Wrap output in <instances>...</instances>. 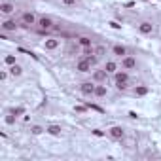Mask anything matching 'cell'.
<instances>
[{
  "mask_svg": "<svg viewBox=\"0 0 161 161\" xmlns=\"http://www.w3.org/2000/svg\"><path fill=\"white\" fill-rule=\"evenodd\" d=\"M95 87H97V83L95 82H83V83H80V93L83 97H93L95 95Z\"/></svg>",
  "mask_w": 161,
  "mask_h": 161,
  "instance_id": "1",
  "label": "cell"
},
{
  "mask_svg": "<svg viewBox=\"0 0 161 161\" xmlns=\"http://www.w3.org/2000/svg\"><path fill=\"white\" fill-rule=\"evenodd\" d=\"M36 25H38L40 32H46V30H51L55 23H53V19H51V17H46V15H44V17H40V19H38V23H36Z\"/></svg>",
  "mask_w": 161,
  "mask_h": 161,
  "instance_id": "2",
  "label": "cell"
},
{
  "mask_svg": "<svg viewBox=\"0 0 161 161\" xmlns=\"http://www.w3.org/2000/svg\"><path fill=\"white\" fill-rule=\"evenodd\" d=\"M36 23H38V19H36V15L32 12H25L21 15V25L23 27H32V25H36Z\"/></svg>",
  "mask_w": 161,
  "mask_h": 161,
  "instance_id": "3",
  "label": "cell"
},
{
  "mask_svg": "<svg viewBox=\"0 0 161 161\" xmlns=\"http://www.w3.org/2000/svg\"><path fill=\"white\" fill-rule=\"evenodd\" d=\"M108 137L114 138V140H121L125 137V131L121 129L120 125H114V127H110V129H108Z\"/></svg>",
  "mask_w": 161,
  "mask_h": 161,
  "instance_id": "4",
  "label": "cell"
},
{
  "mask_svg": "<svg viewBox=\"0 0 161 161\" xmlns=\"http://www.w3.org/2000/svg\"><path fill=\"white\" fill-rule=\"evenodd\" d=\"M106 76H108V72H106L104 68H97V70H93L91 80L95 82V83H104V82H106Z\"/></svg>",
  "mask_w": 161,
  "mask_h": 161,
  "instance_id": "5",
  "label": "cell"
},
{
  "mask_svg": "<svg viewBox=\"0 0 161 161\" xmlns=\"http://www.w3.org/2000/svg\"><path fill=\"white\" fill-rule=\"evenodd\" d=\"M91 61H89V59L87 57H82L80 59V61L78 63H76V70H78V72H91Z\"/></svg>",
  "mask_w": 161,
  "mask_h": 161,
  "instance_id": "6",
  "label": "cell"
},
{
  "mask_svg": "<svg viewBox=\"0 0 161 161\" xmlns=\"http://www.w3.org/2000/svg\"><path fill=\"white\" fill-rule=\"evenodd\" d=\"M121 68H125V70H133V68H137V59L131 57V55L121 57Z\"/></svg>",
  "mask_w": 161,
  "mask_h": 161,
  "instance_id": "7",
  "label": "cell"
},
{
  "mask_svg": "<svg viewBox=\"0 0 161 161\" xmlns=\"http://www.w3.org/2000/svg\"><path fill=\"white\" fill-rule=\"evenodd\" d=\"M0 29H2V32H15L19 29V25L15 23L13 19H4L2 25H0Z\"/></svg>",
  "mask_w": 161,
  "mask_h": 161,
  "instance_id": "8",
  "label": "cell"
},
{
  "mask_svg": "<svg viewBox=\"0 0 161 161\" xmlns=\"http://www.w3.org/2000/svg\"><path fill=\"white\" fill-rule=\"evenodd\" d=\"M15 12V4L12 2H0V13L2 15H12Z\"/></svg>",
  "mask_w": 161,
  "mask_h": 161,
  "instance_id": "9",
  "label": "cell"
},
{
  "mask_svg": "<svg viewBox=\"0 0 161 161\" xmlns=\"http://www.w3.org/2000/svg\"><path fill=\"white\" fill-rule=\"evenodd\" d=\"M138 32L140 34H152V32H154V25L148 23V21H142L138 25Z\"/></svg>",
  "mask_w": 161,
  "mask_h": 161,
  "instance_id": "10",
  "label": "cell"
},
{
  "mask_svg": "<svg viewBox=\"0 0 161 161\" xmlns=\"http://www.w3.org/2000/svg\"><path fill=\"white\" fill-rule=\"evenodd\" d=\"M8 72H10V76H13V78H19V76L23 74V66L15 63V65H12L10 68H8Z\"/></svg>",
  "mask_w": 161,
  "mask_h": 161,
  "instance_id": "11",
  "label": "cell"
},
{
  "mask_svg": "<svg viewBox=\"0 0 161 161\" xmlns=\"http://www.w3.org/2000/svg\"><path fill=\"white\" fill-rule=\"evenodd\" d=\"M59 47V40L57 38H49L44 42V49H47V51H53V49Z\"/></svg>",
  "mask_w": 161,
  "mask_h": 161,
  "instance_id": "12",
  "label": "cell"
},
{
  "mask_svg": "<svg viewBox=\"0 0 161 161\" xmlns=\"http://www.w3.org/2000/svg\"><path fill=\"white\" fill-rule=\"evenodd\" d=\"M114 78H116V82H127V80H129V72H127L125 68L123 70H117L114 74Z\"/></svg>",
  "mask_w": 161,
  "mask_h": 161,
  "instance_id": "13",
  "label": "cell"
},
{
  "mask_svg": "<svg viewBox=\"0 0 161 161\" xmlns=\"http://www.w3.org/2000/svg\"><path fill=\"white\" fill-rule=\"evenodd\" d=\"M61 125H49V127H46V133H49V135H53V137H61Z\"/></svg>",
  "mask_w": 161,
  "mask_h": 161,
  "instance_id": "14",
  "label": "cell"
},
{
  "mask_svg": "<svg viewBox=\"0 0 161 161\" xmlns=\"http://www.w3.org/2000/svg\"><path fill=\"white\" fill-rule=\"evenodd\" d=\"M112 53H114L116 57H120V59H121V57H125V55H127V49H125L123 46L117 44V46H114V47H112Z\"/></svg>",
  "mask_w": 161,
  "mask_h": 161,
  "instance_id": "15",
  "label": "cell"
},
{
  "mask_svg": "<svg viewBox=\"0 0 161 161\" xmlns=\"http://www.w3.org/2000/svg\"><path fill=\"white\" fill-rule=\"evenodd\" d=\"M106 95H108L106 86H103V83H97V87H95V97H106Z\"/></svg>",
  "mask_w": 161,
  "mask_h": 161,
  "instance_id": "16",
  "label": "cell"
},
{
  "mask_svg": "<svg viewBox=\"0 0 161 161\" xmlns=\"http://www.w3.org/2000/svg\"><path fill=\"white\" fill-rule=\"evenodd\" d=\"M104 70H106L108 74H116V72H117V63H114V61H106Z\"/></svg>",
  "mask_w": 161,
  "mask_h": 161,
  "instance_id": "17",
  "label": "cell"
},
{
  "mask_svg": "<svg viewBox=\"0 0 161 161\" xmlns=\"http://www.w3.org/2000/svg\"><path fill=\"white\" fill-rule=\"evenodd\" d=\"M78 44H80L82 47H93V42H91L89 36H82V38L78 40Z\"/></svg>",
  "mask_w": 161,
  "mask_h": 161,
  "instance_id": "18",
  "label": "cell"
},
{
  "mask_svg": "<svg viewBox=\"0 0 161 161\" xmlns=\"http://www.w3.org/2000/svg\"><path fill=\"white\" fill-rule=\"evenodd\" d=\"M148 87L146 86H137V89H135V95L137 97H144V95H148Z\"/></svg>",
  "mask_w": 161,
  "mask_h": 161,
  "instance_id": "19",
  "label": "cell"
},
{
  "mask_svg": "<svg viewBox=\"0 0 161 161\" xmlns=\"http://www.w3.org/2000/svg\"><path fill=\"white\" fill-rule=\"evenodd\" d=\"M93 51H95V55H97V57H103V55L106 53V47H104V46H97L95 49H93Z\"/></svg>",
  "mask_w": 161,
  "mask_h": 161,
  "instance_id": "20",
  "label": "cell"
},
{
  "mask_svg": "<svg viewBox=\"0 0 161 161\" xmlns=\"http://www.w3.org/2000/svg\"><path fill=\"white\" fill-rule=\"evenodd\" d=\"M4 63H6L8 66L15 65V55H6V57H4Z\"/></svg>",
  "mask_w": 161,
  "mask_h": 161,
  "instance_id": "21",
  "label": "cell"
},
{
  "mask_svg": "<svg viewBox=\"0 0 161 161\" xmlns=\"http://www.w3.org/2000/svg\"><path fill=\"white\" fill-rule=\"evenodd\" d=\"M15 117H17L15 114H8V116L4 117V121H6L8 125H12V123H15Z\"/></svg>",
  "mask_w": 161,
  "mask_h": 161,
  "instance_id": "22",
  "label": "cell"
},
{
  "mask_svg": "<svg viewBox=\"0 0 161 161\" xmlns=\"http://www.w3.org/2000/svg\"><path fill=\"white\" fill-rule=\"evenodd\" d=\"M30 131H32V135H40V133H44L46 129H42V127H40V125H34V127H32V129H30Z\"/></svg>",
  "mask_w": 161,
  "mask_h": 161,
  "instance_id": "23",
  "label": "cell"
},
{
  "mask_svg": "<svg viewBox=\"0 0 161 161\" xmlns=\"http://www.w3.org/2000/svg\"><path fill=\"white\" fill-rule=\"evenodd\" d=\"M116 87L120 91H125L127 89V82H116Z\"/></svg>",
  "mask_w": 161,
  "mask_h": 161,
  "instance_id": "24",
  "label": "cell"
},
{
  "mask_svg": "<svg viewBox=\"0 0 161 161\" xmlns=\"http://www.w3.org/2000/svg\"><path fill=\"white\" fill-rule=\"evenodd\" d=\"M23 112H25V110H23L21 106H19V108H13V110H12V114H15V116H21Z\"/></svg>",
  "mask_w": 161,
  "mask_h": 161,
  "instance_id": "25",
  "label": "cell"
},
{
  "mask_svg": "<svg viewBox=\"0 0 161 161\" xmlns=\"http://www.w3.org/2000/svg\"><path fill=\"white\" fill-rule=\"evenodd\" d=\"M8 74H10V72H6V70L0 72V82H6V80H8Z\"/></svg>",
  "mask_w": 161,
  "mask_h": 161,
  "instance_id": "26",
  "label": "cell"
},
{
  "mask_svg": "<svg viewBox=\"0 0 161 161\" xmlns=\"http://www.w3.org/2000/svg\"><path fill=\"white\" fill-rule=\"evenodd\" d=\"M87 108H93V110H97V112H104L100 106H97V104H87Z\"/></svg>",
  "mask_w": 161,
  "mask_h": 161,
  "instance_id": "27",
  "label": "cell"
},
{
  "mask_svg": "<svg viewBox=\"0 0 161 161\" xmlns=\"http://www.w3.org/2000/svg\"><path fill=\"white\" fill-rule=\"evenodd\" d=\"M61 2H63L65 6H74V4H76V0H61Z\"/></svg>",
  "mask_w": 161,
  "mask_h": 161,
  "instance_id": "28",
  "label": "cell"
},
{
  "mask_svg": "<svg viewBox=\"0 0 161 161\" xmlns=\"http://www.w3.org/2000/svg\"><path fill=\"white\" fill-rule=\"evenodd\" d=\"M86 108H87V106H76L74 110H76V112H83V110H86Z\"/></svg>",
  "mask_w": 161,
  "mask_h": 161,
  "instance_id": "29",
  "label": "cell"
},
{
  "mask_svg": "<svg viewBox=\"0 0 161 161\" xmlns=\"http://www.w3.org/2000/svg\"><path fill=\"white\" fill-rule=\"evenodd\" d=\"M93 135H95V137H103V133H100L99 129H95V131H93Z\"/></svg>",
  "mask_w": 161,
  "mask_h": 161,
  "instance_id": "30",
  "label": "cell"
}]
</instances>
